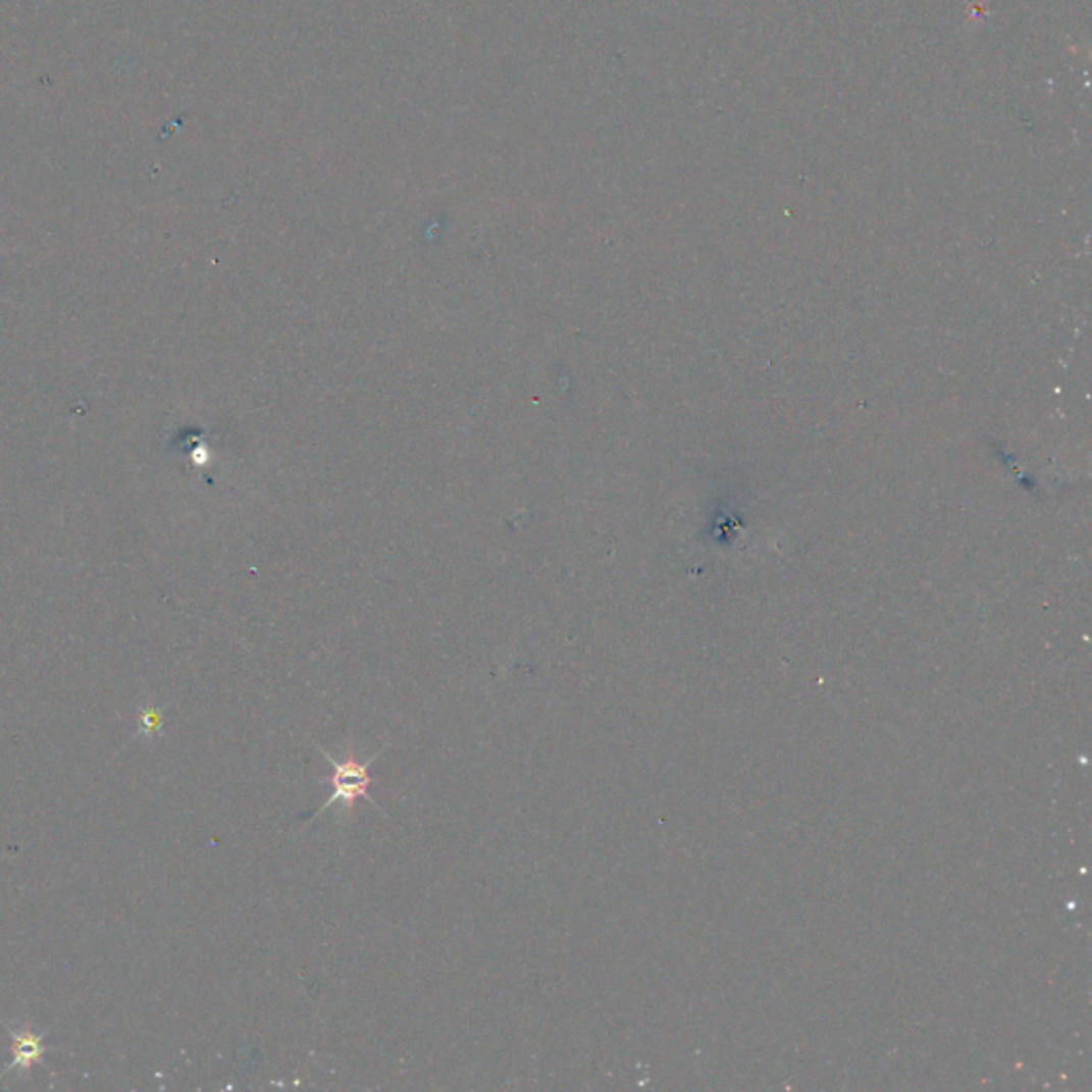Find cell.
<instances>
[{
	"mask_svg": "<svg viewBox=\"0 0 1092 1092\" xmlns=\"http://www.w3.org/2000/svg\"><path fill=\"white\" fill-rule=\"evenodd\" d=\"M322 756L331 764V775L322 779L324 783L331 785V796L320 809H316V813H322L324 809L335 807V804H342L344 811H353L357 800H365V798L371 804H376V800L369 796V785L374 783V777L369 775V766L378 758V753L374 758H369L367 762H357L353 756H346L340 762V760H333L327 751H322Z\"/></svg>",
	"mask_w": 1092,
	"mask_h": 1092,
	"instance_id": "6da1fadb",
	"label": "cell"
},
{
	"mask_svg": "<svg viewBox=\"0 0 1092 1092\" xmlns=\"http://www.w3.org/2000/svg\"><path fill=\"white\" fill-rule=\"evenodd\" d=\"M13 1048H15V1060L13 1067L29 1069L33 1062H39L43 1056V1043L41 1035L35 1033H13Z\"/></svg>",
	"mask_w": 1092,
	"mask_h": 1092,
	"instance_id": "7a4b0ae2",
	"label": "cell"
}]
</instances>
